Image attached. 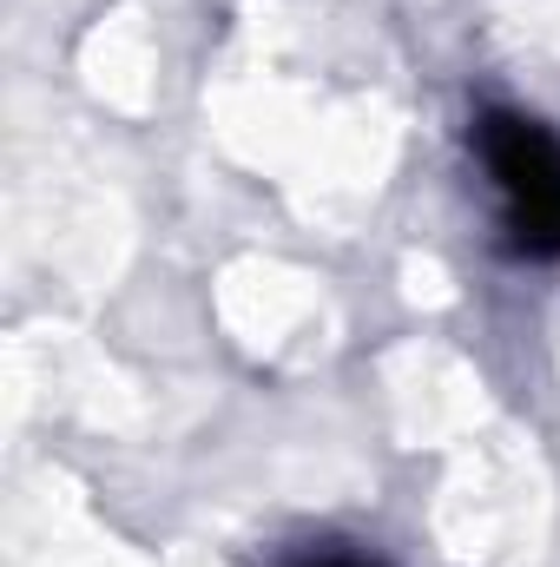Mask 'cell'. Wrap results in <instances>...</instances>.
<instances>
[{"instance_id":"cell-2","label":"cell","mask_w":560,"mask_h":567,"mask_svg":"<svg viewBox=\"0 0 560 567\" xmlns=\"http://www.w3.org/2000/svg\"><path fill=\"white\" fill-rule=\"evenodd\" d=\"M297 567H376V561H356V555H310V561Z\"/></svg>"},{"instance_id":"cell-1","label":"cell","mask_w":560,"mask_h":567,"mask_svg":"<svg viewBox=\"0 0 560 567\" xmlns=\"http://www.w3.org/2000/svg\"><path fill=\"white\" fill-rule=\"evenodd\" d=\"M475 158L501 198V231L521 258H560V140L515 106L475 113Z\"/></svg>"}]
</instances>
